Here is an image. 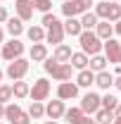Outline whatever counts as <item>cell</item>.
<instances>
[{"instance_id": "cell-1", "label": "cell", "mask_w": 121, "mask_h": 124, "mask_svg": "<svg viewBox=\"0 0 121 124\" xmlns=\"http://www.w3.org/2000/svg\"><path fill=\"white\" fill-rule=\"evenodd\" d=\"M43 69L55 81H71V74H74V67L69 62H57V60H52V57H47L43 62Z\"/></svg>"}, {"instance_id": "cell-2", "label": "cell", "mask_w": 121, "mask_h": 124, "mask_svg": "<svg viewBox=\"0 0 121 124\" xmlns=\"http://www.w3.org/2000/svg\"><path fill=\"white\" fill-rule=\"evenodd\" d=\"M78 43H81V53H86L88 57L90 55H100V50H102V41L97 38L95 31H81Z\"/></svg>"}, {"instance_id": "cell-3", "label": "cell", "mask_w": 121, "mask_h": 124, "mask_svg": "<svg viewBox=\"0 0 121 124\" xmlns=\"http://www.w3.org/2000/svg\"><path fill=\"white\" fill-rule=\"evenodd\" d=\"M5 74L12 79V81L24 79L26 74H29V60H26V57H17V60L7 62V69H5Z\"/></svg>"}, {"instance_id": "cell-4", "label": "cell", "mask_w": 121, "mask_h": 124, "mask_svg": "<svg viewBox=\"0 0 121 124\" xmlns=\"http://www.w3.org/2000/svg\"><path fill=\"white\" fill-rule=\"evenodd\" d=\"M24 43L19 41V38H12V41H7V43H2V50H0V57L2 60H7V62H12L17 60V57H21L24 55Z\"/></svg>"}, {"instance_id": "cell-5", "label": "cell", "mask_w": 121, "mask_h": 124, "mask_svg": "<svg viewBox=\"0 0 121 124\" xmlns=\"http://www.w3.org/2000/svg\"><path fill=\"white\" fill-rule=\"evenodd\" d=\"M50 91H52V86H50V81H47L45 77L36 79L33 81V86H31V100H38V103H43V100H47V95H50Z\"/></svg>"}, {"instance_id": "cell-6", "label": "cell", "mask_w": 121, "mask_h": 124, "mask_svg": "<svg viewBox=\"0 0 121 124\" xmlns=\"http://www.w3.org/2000/svg\"><path fill=\"white\" fill-rule=\"evenodd\" d=\"M5 119L10 124H31V117L26 110H21L19 105H5Z\"/></svg>"}, {"instance_id": "cell-7", "label": "cell", "mask_w": 121, "mask_h": 124, "mask_svg": "<svg viewBox=\"0 0 121 124\" xmlns=\"http://www.w3.org/2000/svg\"><path fill=\"white\" fill-rule=\"evenodd\" d=\"M100 98H102V95H97L95 91H88L81 98V105H78L81 112H83V115H95V112L100 110Z\"/></svg>"}, {"instance_id": "cell-8", "label": "cell", "mask_w": 121, "mask_h": 124, "mask_svg": "<svg viewBox=\"0 0 121 124\" xmlns=\"http://www.w3.org/2000/svg\"><path fill=\"white\" fill-rule=\"evenodd\" d=\"M45 41L52 43V46H60L62 41H64V26H62L60 19H55V22L45 29Z\"/></svg>"}, {"instance_id": "cell-9", "label": "cell", "mask_w": 121, "mask_h": 124, "mask_svg": "<svg viewBox=\"0 0 121 124\" xmlns=\"http://www.w3.org/2000/svg\"><path fill=\"white\" fill-rule=\"evenodd\" d=\"M102 50H105L107 62H114V64H119V60H121V43H119V41H114V38H107L105 43H102Z\"/></svg>"}, {"instance_id": "cell-10", "label": "cell", "mask_w": 121, "mask_h": 124, "mask_svg": "<svg viewBox=\"0 0 121 124\" xmlns=\"http://www.w3.org/2000/svg\"><path fill=\"white\" fill-rule=\"evenodd\" d=\"M76 95H78V86L74 81H60V86H57V98L60 100H74Z\"/></svg>"}, {"instance_id": "cell-11", "label": "cell", "mask_w": 121, "mask_h": 124, "mask_svg": "<svg viewBox=\"0 0 121 124\" xmlns=\"http://www.w3.org/2000/svg\"><path fill=\"white\" fill-rule=\"evenodd\" d=\"M14 12H17V17H19L21 22H29L31 17H33V5H31V0H14Z\"/></svg>"}, {"instance_id": "cell-12", "label": "cell", "mask_w": 121, "mask_h": 124, "mask_svg": "<svg viewBox=\"0 0 121 124\" xmlns=\"http://www.w3.org/2000/svg\"><path fill=\"white\" fill-rule=\"evenodd\" d=\"M64 110H67V108H64V100L57 98V100H50V103L45 105V115L50 117V119H55V122H57V119L64 117Z\"/></svg>"}, {"instance_id": "cell-13", "label": "cell", "mask_w": 121, "mask_h": 124, "mask_svg": "<svg viewBox=\"0 0 121 124\" xmlns=\"http://www.w3.org/2000/svg\"><path fill=\"white\" fill-rule=\"evenodd\" d=\"M62 26H64V36H74V38H78L83 31L78 17H67V22H62Z\"/></svg>"}, {"instance_id": "cell-14", "label": "cell", "mask_w": 121, "mask_h": 124, "mask_svg": "<svg viewBox=\"0 0 121 124\" xmlns=\"http://www.w3.org/2000/svg\"><path fill=\"white\" fill-rule=\"evenodd\" d=\"M95 86H97V88H102V91H109V88L114 86V74H112V72H107V69L97 72V74H95Z\"/></svg>"}, {"instance_id": "cell-15", "label": "cell", "mask_w": 121, "mask_h": 124, "mask_svg": "<svg viewBox=\"0 0 121 124\" xmlns=\"http://www.w3.org/2000/svg\"><path fill=\"white\" fill-rule=\"evenodd\" d=\"M5 24H7V33H10L12 38H19V36L26 31V29H24V22H21L19 17H7Z\"/></svg>"}, {"instance_id": "cell-16", "label": "cell", "mask_w": 121, "mask_h": 124, "mask_svg": "<svg viewBox=\"0 0 121 124\" xmlns=\"http://www.w3.org/2000/svg\"><path fill=\"white\" fill-rule=\"evenodd\" d=\"M95 33H97L100 41H107V38H112V33H114V24L107 22V19H100V22L95 24Z\"/></svg>"}, {"instance_id": "cell-17", "label": "cell", "mask_w": 121, "mask_h": 124, "mask_svg": "<svg viewBox=\"0 0 121 124\" xmlns=\"http://www.w3.org/2000/svg\"><path fill=\"white\" fill-rule=\"evenodd\" d=\"M29 57H31V62H45L47 60V46L45 43H33L29 50Z\"/></svg>"}, {"instance_id": "cell-18", "label": "cell", "mask_w": 121, "mask_h": 124, "mask_svg": "<svg viewBox=\"0 0 121 124\" xmlns=\"http://www.w3.org/2000/svg\"><path fill=\"white\" fill-rule=\"evenodd\" d=\"M93 84H95V72H90V69H81L78 77H76V86H78V88H90Z\"/></svg>"}, {"instance_id": "cell-19", "label": "cell", "mask_w": 121, "mask_h": 124, "mask_svg": "<svg viewBox=\"0 0 121 124\" xmlns=\"http://www.w3.org/2000/svg\"><path fill=\"white\" fill-rule=\"evenodd\" d=\"M29 91H31V86L24 81V79H19V81H14V84H12V98H17V100L29 98Z\"/></svg>"}, {"instance_id": "cell-20", "label": "cell", "mask_w": 121, "mask_h": 124, "mask_svg": "<svg viewBox=\"0 0 121 124\" xmlns=\"http://www.w3.org/2000/svg\"><path fill=\"white\" fill-rule=\"evenodd\" d=\"M88 60H90V57H88L86 53H81V50H78V53H71L69 64H71L74 69H78V72H81V69H88Z\"/></svg>"}, {"instance_id": "cell-21", "label": "cell", "mask_w": 121, "mask_h": 124, "mask_svg": "<svg viewBox=\"0 0 121 124\" xmlns=\"http://www.w3.org/2000/svg\"><path fill=\"white\" fill-rule=\"evenodd\" d=\"M71 46H67V43H60V46H55V53H52V60L57 62H69V57H71Z\"/></svg>"}, {"instance_id": "cell-22", "label": "cell", "mask_w": 121, "mask_h": 124, "mask_svg": "<svg viewBox=\"0 0 121 124\" xmlns=\"http://www.w3.org/2000/svg\"><path fill=\"white\" fill-rule=\"evenodd\" d=\"M88 69L90 72H102V69H107V57L105 55H90V60H88Z\"/></svg>"}, {"instance_id": "cell-23", "label": "cell", "mask_w": 121, "mask_h": 124, "mask_svg": "<svg viewBox=\"0 0 121 124\" xmlns=\"http://www.w3.org/2000/svg\"><path fill=\"white\" fill-rule=\"evenodd\" d=\"M26 36H29V41L31 43H43L45 41V29L38 24V26H29L26 29Z\"/></svg>"}, {"instance_id": "cell-24", "label": "cell", "mask_w": 121, "mask_h": 124, "mask_svg": "<svg viewBox=\"0 0 121 124\" xmlns=\"http://www.w3.org/2000/svg\"><path fill=\"white\" fill-rule=\"evenodd\" d=\"M97 22H100V19H97L95 12H83V15H81V26H83V31H93Z\"/></svg>"}, {"instance_id": "cell-25", "label": "cell", "mask_w": 121, "mask_h": 124, "mask_svg": "<svg viewBox=\"0 0 121 124\" xmlns=\"http://www.w3.org/2000/svg\"><path fill=\"white\" fill-rule=\"evenodd\" d=\"M62 15L64 17H78L81 15L78 2H76V0H64V2H62Z\"/></svg>"}, {"instance_id": "cell-26", "label": "cell", "mask_w": 121, "mask_h": 124, "mask_svg": "<svg viewBox=\"0 0 121 124\" xmlns=\"http://www.w3.org/2000/svg\"><path fill=\"white\" fill-rule=\"evenodd\" d=\"M26 112H29L31 119H40V117L45 115V105H43V103H38V100H31V105H29Z\"/></svg>"}, {"instance_id": "cell-27", "label": "cell", "mask_w": 121, "mask_h": 124, "mask_svg": "<svg viewBox=\"0 0 121 124\" xmlns=\"http://www.w3.org/2000/svg\"><path fill=\"white\" fill-rule=\"evenodd\" d=\"M109 122H114V112H112V110L100 108L95 112V124H109Z\"/></svg>"}, {"instance_id": "cell-28", "label": "cell", "mask_w": 121, "mask_h": 124, "mask_svg": "<svg viewBox=\"0 0 121 124\" xmlns=\"http://www.w3.org/2000/svg\"><path fill=\"white\" fill-rule=\"evenodd\" d=\"M116 105H119V98H116V95H112V93H107V95L100 98V108H105V110H112V112H114Z\"/></svg>"}, {"instance_id": "cell-29", "label": "cell", "mask_w": 121, "mask_h": 124, "mask_svg": "<svg viewBox=\"0 0 121 124\" xmlns=\"http://www.w3.org/2000/svg\"><path fill=\"white\" fill-rule=\"evenodd\" d=\"M31 5H33V10H38V12H50V7H52V0H31Z\"/></svg>"}, {"instance_id": "cell-30", "label": "cell", "mask_w": 121, "mask_h": 124, "mask_svg": "<svg viewBox=\"0 0 121 124\" xmlns=\"http://www.w3.org/2000/svg\"><path fill=\"white\" fill-rule=\"evenodd\" d=\"M10 100H12V86L0 84V103H2V105H7Z\"/></svg>"}, {"instance_id": "cell-31", "label": "cell", "mask_w": 121, "mask_h": 124, "mask_svg": "<svg viewBox=\"0 0 121 124\" xmlns=\"http://www.w3.org/2000/svg\"><path fill=\"white\" fill-rule=\"evenodd\" d=\"M55 19H57V17H55V12H45V15H43V19H40V26H43V29H47Z\"/></svg>"}, {"instance_id": "cell-32", "label": "cell", "mask_w": 121, "mask_h": 124, "mask_svg": "<svg viewBox=\"0 0 121 124\" xmlns=\"http://www.w3.org/2000/svg\"><path fill=\"white\" fill-rule=\"evenodd\" d=\"M76 2H78V10H81V15H83V12H90L93 0H76Z\"/></svg>"}, {"instance_id": "cell-33", "label": "cell", "mask_w": 121, "mask_h": 124, "mask_svg": "<svg viewBox=\"0 0 121 124\" xmlns=\"http://www.w3.org/2000/svg\"><path fill=\"white\" fill-rule=\"evenodd\" d=\"M7 10H5V7H2V5H0V24H5V22H7Z\"/></svg>"}, {"instance_id": "cell-34", "label": "cell", "mask_w": 121, "mask_h": 124, "mask_svg": "<svg viewBox=\"0 0 121 124\" xmlns=\"http://www.w3.org/2000/svg\"><path fill=\"white\" fill-rule=\"evenodd\" d=\"M114 33H119V36H121V19H119V22H114Z\"/></svg>"}, {"instance_id": "cell-35", "label": "cell", "mask_w": 121, "mask_h": 124, "mask_svg": "<svg viewBox=\"0 0 121 124\" xmlns=\"http://www.w3.org/2000/svg\"><path fill=\"white\" fill-rule=\"evenodd\" d=\"M114 86H116V88L121 91V74H119V77H114Z\"/></svg>"}, {"instance_id": "cell-36", "label": "cell", "mask_w": 121, "mask_h": 124, "mask_svg": "<svg viewBox=\"0 0 121 124\" xmlns=\"http://www.w3.org/2000/svg\"><path fill=\"white\" fill-rule=\"evenodd\" d=\"M114 117H121V103L116 105V108H114Z\"/></svg>"}, {"instance_id": "cell-37", "label": "cell", "mask_w": 121, "mask_h": 124, "mask_svg": "<svg viewBox=\"0 0 121 124\" xmlns=\"http://www.w3.org/2000/svg\"><path fill=\"white\" fill-rule=\"evenodd\" d=\"M0 119H5V105L0 103Z\"/></svg>"}, {"instance_id": "cell-38", "label": "cell", "mask_w": 121, "mask_h": 124, "mask_svg": "<svg viewBox=\"0 0 121 124\" xmlns=\"http://www.w3.org/2000/svg\"><path fill=\"white\" fill-rule=\"evenodd\" d=\"M0 43H5V31H2V26H0Z\"/></svg>"}, {"instance_id": "cell-39", "label": "cell", "mask_w": 121, "mask_h": 124, "mask_svg": "<svg viewBox=\"0 0 121 124\" xmlns=\"http://www.w3.org/2000/svg\"><path fill=\"white\" fill-rule=\"evenodd\" d=\"M112 124H121V117H114V122Z\"/></svg>"}, {"instance_id": "cell-40", "label": "cell", "mask_w": 121, "mask_h": 124, "mask_svg": "<svg viewBox=\"0 0 121 124\" xmlns=\"http://www.w3.org/2000/svg\"><path fill=\"white\" fill-rule=\"evenodd\" d=\"M2 77H5V72H2V69H0V84H2Z\"/></svg>"}, {"instance_id": "cell-41", "label": "cell", "mask_w": 121, "mask_h": 124, "mask_svg": "<svg viewBox=\"0 0 121 124\" xmlns=\"http://www.w3.org/2000/svg\"><path fill=\"white\" fill-rule=\"evenodd\" d=\"M45 124H57V122H55V119H50V122H45Z\"/></svg>"}, {"instance_id": "cell-42", "label": "cell", "mask_w": 121, "mask_h": 124, "mask_svg": "<svg viewBox=\"0 0 121 124\" xmlns=\"http://www.w3.org/2000/svg\"><path fill=\"white\" fill-rule=\"evenodd\" d=\"M0 124H2V119H0Z\"/></svg>"}, {"instance_id": "cell-43", "label": "cell", "mask_w": 121, "mask_h": 124, "mask_svg": "<svg viewBox=\"0 0 121 124\" xmlns=\"http://www.w3.org/2000/svg\"><path fill=\"white\" fill-rule=\"evenodd\" d=\"M119 64H121V60H119Z\"/></svg>"}, {"instance_id": "cell-44", "label": "cell", "mask_w": 121, "mask_h": 124, "mask_svg": "<svg viewBox=\"0 0 121 124\" xmlns=\"http://www.w3.org/2000/svg\"><path fill=\"white\" fill-rule=\"evenodd\" d=\"M97 2H100V0H97Z\"/></svg>"}, {"instance_id": "cell-45", "label": "cell", "mask_w": 121, "mask_h": 124, "mask_svg": "<svg viewBox=\"0 0 121 124\" xmlns=\"http://www.w3.org/2000/svg\"><path fill=\"white\" fill-rule=\"evenodd\" d=\"M0 60H2V57H0Z\"/></svg>"}, {"instance_id": "cell-46", "label": "cell", "mask_w": 121, "mask_h": 124, "mask_svg": "<svg viewBox=\"0 0 121 124\" xmlns=\"http://www.w3.org/2000/svg\"><path fill=\"white\" fill-rule=\"evenodd\" d=\"M119 5H121V2H119Z\"/></svg>"}]
</instances>
